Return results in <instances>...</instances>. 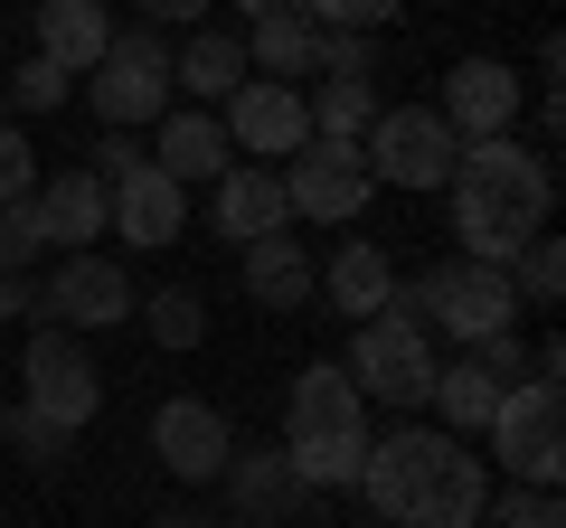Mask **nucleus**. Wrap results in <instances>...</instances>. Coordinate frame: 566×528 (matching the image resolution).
<instances>
[{
	"label": "nucleus",
	"instance_id": "obj_10",
	"mask_svg": "<svg viewBox=\"0 0 566 528\" xmlns=\"http://www.w3.org/2000/svg\"><path fill=\"white\" fill-rule=\"evenodd\" d=\"M218 123H227V142H237V161H264V170H283L293 151L312 142L303 85H274V76H245L237 95L218 104Z\"/></svg>",
	"mask_w": 566,
	"mask_h": 528
},
{
	"label": "nucleus",
	"instance_id": "obj_11",
	"mask_svg": "<svg viewBox=\"0 0 566 528\" xmlns=\"http://www.w3.org/2000/svg\"><path fill=\"white\" fill-rule=\"evenodd\" d=\"M520 104H528V76L510 57H453L434 114L453 123V142H501V133H520Z\"/></svg>",
	"mask_w": 566,
	"mask_h": 528
},
{
	"label": "nucleus",
	"instance_id": "obj_26",
	"mask_svg": "<svg viewBox=\"0 0 566 528\" xmlns=\"http://www.w3.org/2000/svg\"><path fill=\"white\" fill-rule=\"evenodd\" d=\"M303 104H312V142H359L368 123H378V76H368V85H340V76H322Z\"/></svg>",
	"mask_w": 566,
	"mask_h": 528
},
{
	"label": "nucleus",
	"instance_id": "obj_2",
	"mask_svg": "<svg viewBox=\"0 0 566 528\" xmlns=\"http://www.w3.org/2000/svg\"><path fill=\"white\" fill-rule=\"evenodd\" d=\"M444 199H453V245H463L472 264H510L547 226V208H557V170H547V151H528L520 133H501V142H463Z\"/></svg>",
	"mask_w": 566,
	"mask_h": 528
},
{
	"label": "nucleus",
	"instance_id": "obj_38",
	"mask_svg": "<svg viewBox=\"0 0 566 528\" xmlns=\"http://www.w3.org/2000/svg\"><path fill=\"white\" fill-rule=\"evenodd\" d=\"M0 321H39V284L29 274H0Z\"/></svg>",
	"mask_w": 566,
	"mask_h": 528
},
{
	"label": "nucleus",
	"instance_id": "obj_5",
	"mask_svg": "<svg viewBox=\"0 0 566 528\" xmlns=\"http://www.w3.org/2000/svg\"><path fill=\"white\" fill-rule=\"evenodd\" d=\"M359 161H368L378 189L434 199V189L453 180V161H463V142H453V123L434 114V104H378V123L359 133Z\"/></svg>",
	"mask_w": 566,
	"mask_h": 528
},
{
	"label": "nucleus",
	"instance_id": "obj_28",
	"mask_svg": "<svg viewBox=\"0 0 566 528\" xmlns=\"http://www.w3.org/2000/svg\"><path fill=\"white\" fill-rule=\"evenodd\" d=\"M142 330H151L161 349H199V340H208V293H199V284L142 293Z\"/></svg>",
	"mask_w": 566,
	"mask_h": 528
},
{
	"label": "nucleus",
	"instance_id": "obj_6",
	"mask_svg": "<svg viewBox=\"0 0 566 528\" xmlns=\"http://www.w3.org/2000/svg\"><path fill=\"white\" fill-rule=\"evenodd\" d=\"M491 463L510 472V482H528V490H557V472H566V387L557 378H520L491 406Z\"/></svg>",
	"mask_w": 566,
	"mask_h": 528
},
{
	"label": "nucleus",
	"instance_id": "obj_7",
	"mask_svg": "<svg viewBox=\"0 0 566 528\" xmlns=\"http://www.w3.org/2000/svg\"><path fill=\"white\" fill-rule=\"evenodd\" d=\"M85 104L104 114V133H142L170 114V47L161 29H114L104 57L85 66Z\"/></svg>",
	"mask_w": 566,
	"mask_h": 528
},
{
	"label": "nucleus",
	"instance_id": "obj_21",
	"mask_svg": "<svg viewBox=\"0 0 566 528\" xmlns=\"http://www.w3.org/2000/svg\"><path fill=\"white\" fill-rule=\"evenodd\" d=\"M245 85V39L237 29H199V39L170 57V95H189V104H227Z\"/></svg>",
	"mask_w": 566,
	"mask_h": 528
},
{
	"label": "nucleus",
	"instance_id": "obj_16",
	"mask_svg": "<svg viewBox=\"0 0 566 528\" xmlns=\"http://www.w3.org/2000/svg\"><path fill=\"white\" fill-rule=\"evenodd\" d=\"M151 453H161L170 482H218L227 453H237V425H227L208 397H170V406L151 415Z\"/></svg>",
	"mask_w": 566,
	"mask_h": 528
},
{
	"label": "nucleus",
	"instance_id": "obj_32",
	"mask_svg": "<svg viewBox=\"0 0 566 528\" xmlns=\"http://www.w3.org/2000/svg\"><path fill=\"white\" fill-rule=\"evenodd\" d=\"M482 519H491V528H566V509H557V490H528V482H510L501 500H482Z\"/></svg>",
	"mask_w": 566,
	"mask_h": 528
},
{
	"label": "nucleus",
	"instance_id": "obj_40",
	"mask_svg": "<svg viewBox=\"0 0 566 528\" xmlns=\"http://www.w3.org/2000/svg\"><path fill=\"white\" fill-rule=\"evenodd\" d=\"M245 20H274V10H303V0H237Z\"/></svg>",
	"mask_w": 566,
	"mask_h": 528
},
{
	"label": "nucleus",
	"instance_id": "obj_25",
	"mask_svg": "<svg viewBox=\"0 0 566 528\" xmlns=\"http://www.w3.org/2000/svg\"><path fill=\"white\" fill-rule=\"evenodd\" d=\"M312 57H322V29H312L303 10H274V20L245 29V76L293 85V76H312Z\"/></svg>",
	"mask_w": 566,
	"mask_h": 528
},
{
	"label": "nucleus",
	"instance_id": "obj_35",
	"mask_svg": "<svg viewBox=\"0 0 566 528\" xmlns=\"http://www.w3.org/2000/svg\"><path fill=\"white\" fill-rule=\"evenodd\" d=\"M0 199H39V151L20 123H0Z\"/></svg>",
	"mask_w": 566,
	"mask_h": 528
},
{
	"label": "nucleus",
	"instance_id": "obj_8",
	"mask_svg": "<svg viewBox=\"0 0 566 528\" xmlns=\"http://www.w3.org/2000/svg\"><path fill=\"white\" fill-rule=\"evenodd\" d=\"M340 378L359 387L368 406H424V387H434V330H416L406 311L349 321V359H340Z\"/></svg>",
	"mask_w": 566,
	"mask_h": 528
},
{
	"label": "nucleus",
	"instance_id": "obj_22",
	"mask_svg": "<svg viewBox=\"0 0 566 528\" xmlns=\"http://www.w3.org/2000/svg\"><path fill=\"white\" fill-rule=\"evenodd\" d=\"M237 255H245V303H264V311H303L312 303V255L293 245V226L237 245Z\"/></svg>",
	"mask_w": 566,
	"mask_h": 528
},
{
	"label": "nucleus",
	"instance_id": "obj_33",
	"mask_svg": "<svg viewBox=\"0 0 566 528\" xmlns=\"http://www.w3.org/2000/svg\"><path fill=\"white\" fill-rule=\"evenodd\" d=\"M39 255H48V236H39V208H29V199H0V274H29Z\"/></svg>",
	"mask_w": 566,
	"mask_h": 528
},
{
	"label": "nucleus",
	"instance_id": "obj_13",
	"mask_svg": "<svg viewBox=\"0 0 566 528\" xmlns=\"http://www.w3.org/2000/svg\"><path fill=\"white\" fill-rule=\"evenodd\" d=\"M368 161H359V142H303L293 161H283V199H293V218H312V226H359V208H368Z\"/></svg>",
	"mask_w": 566,
	"mask_h": 528
},
{
	"label": "nucleus",
	"instance_id": "obj_19",
	"mask_svg": "<svg viewBox=\"0 0 566 528\" xmlns=\"http://www.w3.org/2000/svg\"><path fill=\"white\" fill-rule=\"evenodd\" d=\"M312 293H322L340 321H378L387 311V293H397V264H387V245H368V236H349L331 264H312Z\"/></svg>",
	"mask_w": 566,
	"mask_h": 528
},
{
	"label": "nucleus",
	"instance_id": "obj_31",
	"mask_svg": "<svg viewBox=\"0 0 566 528\" xmlns=\"http://www.w3.org/2000/svg\"><path fill=\"white\" fill-rule=\"evenodd\" d=\"M312 76L368 85V76H378V39H368V29H322V57H312Z\"/></svg>",
	"mask_w": 566,
	"mask_h": 528
},
{
	"label": "nucleus",
	"instance_id": "obj_29",
	"mask_svg": "<svg viewBox=\"0 0 566 528\" xmlns=\"http://www.w3.org/2000/svg\"><path fill=\"white\" fill-rule=\"evenodd\" d=\"M0 444L20 453V472H39V482L76 463V434H66V425H48V415H29V406H10V415H0Z\"/></svg>",
	"mask_w": 566,
	"mask_h": 528
},
{
	"label": "nucleus",
	"instance_id": "obj_24",
	"mask_svg": "<svg viewBox=\"0 0 566 528\" xmlns=\"http://www.w3.org/2000/svg\"><path fill=\"white\" fill-rule=\"evenodd\" d=\"M104 39H114L104 0H39V57H57L66 76H85L104 57Z\"/></svg>",
	"mask_w": 566,
	"mask_h": 528
},
{
	"label": "nucleus",
	"instance_id": "obj_3",
	"mask_svg": "<svg viewBox=\"0 0 566 528\" xmlns=\"http://www.w3.org/2000/svg\"><path fill=\"white\" fill-rule=\"evenodd\" d=\"M283 463H293V482H303L312 500L359 482V463H368V397L340 378V359L293 368V387H283Z\"/></svg>",
	"mask_w": 566,
	"mask_h": 528
},
{
	"label": "nucleus",
	"instance_id": "obj_15",
	"mask_svg": "<svg viewBox=\"0 0 566 528\" xmlns=\"http://www.w3.org/2000/svg\"><path fill=\"white\" fill-rule=\"evenodd\" d=\"M180 226H189V189L161 180L151 161H142L133 180L104 189V236H123L133 255H161V245H180Z\"/></svg>",
	"mask_w": 566,
	"mask_h": 528
},
{
	"label": "nucleus",
	"instance_id": "obj_1",
	"mask_svg": "<svg viewBox=\"0 0 566 528\" xmlns=\"http://www.w3.org/2000/svg\"><path fill=\"white\" fill-rule=\"evenodd\" d=\"M349 490H368L387 528H482L491 463L444 425H397V434H368V463Z\"/></svg>",
	"mask_w": 566,
	"mask_h": 528
},
{
	"label": "nucleus",
	"instance_id": "obj_14",
	"mask_svg": "<svg viewBox=\"0 0 566 528\" xmlns=\"http://www.w3.org/2000/svg\"><path fill=\"white\" fill-rule=\"evenodd\" d=\"M151 170L180 189H218L227 170H237V142H227L218 104H170L161 123H151Z\"/></svg>",
	"mask_w": 566,
	"mask_h": 528
},
{
	"label": "nucleus",
	"instance_id": "obj_20",
	"mask_svg": "<svg viewBox=\"0 0 566 528\" xmlns=\"http://www.w3.org/2000/svg\"><path fill=\"white\" fill-rule=\"evenodd\" d=\"M39 236L57 245V255H85V245L104 236V180L95 170H57V180H39Z\"/></svg>",
	"mask_w": 566,
	"mask_h": 528
},
{
	"label": "nucleus",
	"instance_id": "obj_34",
	"mask_svg": "<svg viewBox=\"0 0 566 528\" xmlns=\"http://www.w3.org/2000/svg\"><path fill=\"white\" fill-rule=\"evenodd\" d=\"M397 10H406V0H303V20H312V29H368V39H378Z\"/></svg>",
	"mask_w": 566,
	"mask_h": 528
},
{
	"label": "nucleus",
	"instance_id": "obj_17",
	"mask_svg": "<svg viewBox=\"0 0 566 528\" xmlns=\"http://www.w3.org/2000/svg\"><path fill=\"white\" fill-rule=\"evenodd\" d=\"M208 226H218L227 245L283 236V226H293V199H283V170H264V161H237L218 189H208Z\"/></svg>",
	"mask_w": 566,
	"mask_h": 528
},
{
	"label": "nucleus",
	"instance_id": "obj_36",
	"mask_svg": "<svg viewBox=\"0 0 566 528\" xmlns=\"http://www.w3.org/2000/svg\"><path fill=\"white\" fill-rule=\"evenodd\" d=\"M472 359H482L501 387H520V378H528V340H520V330H491V340H472Z\"/></svg>",
	"mask_w": 566,
	"mask_h": 528
},
{
	"label": "nucleus",
	"instance_id": "obj_30",
	"mask_svg": "<svg viewBox=\"0 0 566 528\" xmlns=\"http://www.w3.org/2000/svg\"><path fill=\"white\" fill-rule=\"evenodd\" d=\"M0 95H10V114H57V104L76 95V76H66L57 57H29V66H10V76H0Z\"/></svg>",
	"mask_w": 566,
	"mask_h": 528
},
{
	"label": "nucleus",
	"instance_id": "obj_39",
	"mask_svg": "<svg viewBox=\"0 0 566 528\" xmlns=\"http://www.w3.org/2000/svg\"><path fill=\"white\" fill-rule=\"evenodd\" d=\"M142 20H208V0H142Z\"/></svg>",
	"mask_w": 566,
	"mask_h": 528
},
{
	"label": "nucleus",
	"instance_id": "obj_37",
	"mask_svg": "<svg viewBox=\"0 0 566 528\" xmlns=\"http://www.w3.org/2000/svg\"><path fill=\"white\" fill-rule=\"evenodd\" d=\"M142 161H151V151H133V133H104V142H95V161H85V170H95V180L114 189V180H133Z\"/></svg>",
	"mask_w": 566,
	"mask_h": 528
},
{
	"label": "nucleus",
	"instance_id": "obj_41",
	"mask_svg": "<svg viewBox=\"0 0 566 528\" xmlns=\"http://www.w3.org/2000/svg\"><path fill=\"white\" fill-rule=\"evenodd\" d=\"M151 528H208V519H199V509H161V519H151Z\"/></svg>",
	"mask_w": 566,
	"mask_h": 528
},
{
	"label": "nucleus",
	"instance_id": "obj_12",
	"mask_svg": "<svg viewBox=\"0 0 566 528\" xmlns=\"http://www.w3.org/2000/svg\"><path fill=\"white\" fill-rule=\"evenodd\" d=\"M133 274H123L114 255H57V274L39 284V321H57V330H114V321H133Z\"/></svg>",
	"mask_w": 566,
	"mask_h": 528
},
{
	"label": "nucleus",
	"instance_id": "obj_23",
	"mask_svg": "<svg viewBox=\"0 0 566 528\" xmlns=\"http://www.w3.org/2000/svg\"><path fill=\"white\" fill-rule=\"evenodd\" d=\"M501 397H510V387L491 378V368L472 359V349H463V359H434V387H424V406L444 415V434H482Z\"/></svg>",
	"mask_w": 566,
	"mask_h": 528
},
{
	"label": "nucleus",
	"instance_id": "obj_9",
	"mask_svg": "<svg viewBox=\"0 0 566 528\" xmlns=\"http://www.w3.org/2000/svg\"><path fill=\"white\" fill-rule=\"evenodd\" d=\"M20 406H29V415H48V425H66V434L95 425V406H104V368L85 359L76 330L29 321V349H20Z\"/></svg>",
	"mask_w": 566,
	"mask_h": 528
},
{
	"label": "nucleus",
	"instance_id": "obj_18",
	"mask_svg": "<svg viewBox=\"0 0 566 528\" xmlns=\"http://www.w3.org/2000/svg\"><path fill=\"white\" fill-rule=\"evenodd\" d=\"M218 482H227V500H237V519H245V528H283L293 509H312V490L293 482L283 444H237Z\"/></svg>",
	"mask_w": 566,
	"mask_h": 528
},
{
	"label": "nucleus",
	"instance_id": "obj_27",
	"mask_svg": "<svg viewBox=\"0 0 566 528\" xmlns=\"http://www.w3.org/2000/svg\"><path fill=\"white\" fill-rule=\"evenodd\" d=\"M501 274H510V293H520V311H528V303L557 311V293H566V245H557V226H538V236H528Z\"/></svg>",
	"mask_w": 566,
	"mask_h": 528
},
{
	"label": "nucleus",
	"instance_id": "obj_4",
	"mask_svg": "<svg viewBox=\"0 0 566 528\" xmlns=\"http://www.w3.org/2000/svg\"><path fill=\"white\" fill-rule=\"evenodd\" d=\"M387 311H406L416 330H444L453 349L491 340V330H520V293H510V274H501V264H472V255L434 264V274H416V284L397 274Z\"/></svg>",
	"mask_w": 566,
	"mask_h": 528
}]
</instances>
